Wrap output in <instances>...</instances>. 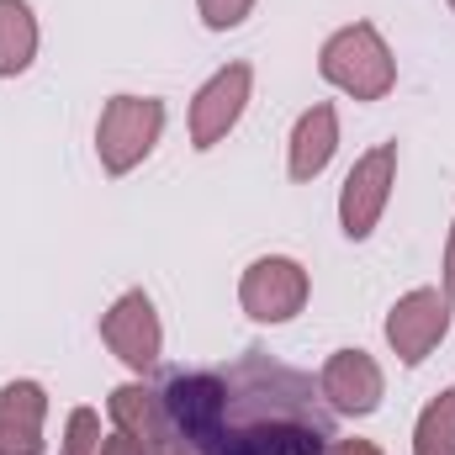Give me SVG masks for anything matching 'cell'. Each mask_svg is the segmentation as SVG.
<instances>
[{"label": "cell", "mask_w": 455, "mask_h": 455, "mask_svg": "<svg viewBox=\"0 0 455 455\" xmlns=\"http://www.w3.org/2000/svg\"><path fill=\"white\" fill-rule=\"evenodd\" d=\"M451 11H455V0H451Z\"/></svg>", "instance_id": "21"}, {"label": "cell", "mask_w": 455, "mask_h": 455, "mask_svg": "<svg viewBox=\"0 0 455 455\" xmlns=\"http://www.w3.org/2000/svg\"><path fill=\"white\" fill-rule=\"evenodd\" d=\"M43 419H48V392L37 381H5L0 387V455H43Z\"/></svg>", "instance_id": "12"}, {"label": "cell", "mask_w": 455, "mask_h": 455, "mask_svg": "<svg viewBox=\"0 0 455 455\" xmlns=\"http://www.w3.org/2000/svg\"><path fill=\"white\" fill-rule=\"evenodd\" d=\"M159 455H191V451H180V445H170V451H159Z\"/></svg>", "instance_id": "20"}, {"label": "cell", "mask_w": 455, "mask_h": 455, "mask_svg": "<svg viewBox=\"0 0 455 455\" xmlns=\"http://www.w3.org/2000/svg\"><path fill=\"white\" fill-rule=\"evenodd\" d=\"M164 138V101L154 96H112L101 107L96 122V154H101V170L107 175H127L138 170Z\"/></svg>", "instance_id": "3"}, {"label": "cell", "mask_w": 455, "mask_h": 455, "mask_svg": "<svg viewBox=\"0 0 455 455\" xmlns=\"http://www.w3.org/2000/svg\"><path fill=\"white\" fill-rule=\"evenodd\" d=\"M107 408H112V424L122 435H132V440H143L148 451H170V445H180L175 440V424H170V408H164V392H154V387H143V381H122L112 397H107Z\"/></svg>", "instance_id": "10"}, {"label": "cell", "mask_w": 455, "mask_h": 455, "mask_svg": "<svg viewBox=\"0 0 455 455\" xmlns=\"http://www.w3.org/2000/svg\"><path fill=\"white\" fill-rule=\"evenodd\" d=\"M440 281H445L440 291L455 302V223H451V238H445V270H440Z\"/></svg>", "instance_id": "18"}, {"label": "cell", "mask_w": 455, "mask_h": 455, "mask_svg": "<svg viewBox=\"0 0 455 455\" xmlns=\"http://www.w3.org/2000/svg\"><path fill=\"white\" fill-rule=\"evenodd\" d=\"M249 91H254V69L249 64H223L191 101V148H218L228 132L238 127V116L249 107Z\"/></svg>", "instance_id": "8"}, {"label": "cell", "mask_w": 455, "mask_h": 455, "mask_svg": "<svg viewBox=\"0 0 455 455\" xmlns=\"http://www.w3.org/2000/svg\"><path fill=\"white\" fill-rule=\"evenodd\" d=\"M101 455H154V451H148L143 440H132V435H122V429H116V435L101 440Z\"/></svg>", "instance_id": "17"}, {"label": "cell", "mask_w": 455, "mask_h": 455, "mask_svg": "<svg viewBox=\"0 0 455 455\" xmlns=\"http://www.w3.org/2000/svg\"><path fill=\"white\" fill-rule=\"evenodd\" d=\"M101 419H96V408H75L69 413V424H64V451L59 455H101Z\"/></svg>", "instance_id": "15"}, {"label": "cell", "mask_w": 455, "mask_h": 455, "mask_svg": "<svg viewBox=\"0 0 455 455\" xmlns=\"http://www.w3.org/2000/svg\"><path fill=\"white\" fill-rule=\"evenodd\" d=\"M451 334V297L440 286H413L387 313V344L403 365H424L429 349Z\"/></svg>", "instance_id": "7"}, {"label": "cell", "mask_w": 455, "mask_h": 455, "mask_svg": "<svg viewBox=\"0 0 455 455\" xmlns=\"http://www.w3.org/2000/svg\"><path fill=\"white\" fill-rule=\"evenodd\" d=\"M318 75H323L334 91L355 96V101H381V96H392V85H397V59H392L387 37H381L371 21H349V27H339V32L323 43Z\"/></svg>", "instance_id": "2"}, {"label": "cell", "mask_w": 455, "mask_h": 455, "mask_svg": "<svg viewBox=\"0 0 455 455\" xmlns=\"http://www.w3.org/2000/svg\"><path fill=\"white\" fill-rule=\"evenodd\" d=\"M334 148H339V112H334L329 101H318V107H307V112L297 116V127H291V143H286V175H291L297 186L318 180V175L329 170Z\"/></svg>", "instance_id": "11"}, {"label": "cell", "mask_w": 455, "mask_h": 455, "mask_svg": "<svg viewBox=\"0 0 455 455\" xmlns=\"http://www.w3.org/2000/svg\"><path fill=\"white\" fill-rule=\"evenodd\" d=\"M196 11H202V21H207L212 32H233V27L249 21L254 0H196Z\"/></svg>", "instance_id": "16"}, {"label": "cell", "mask_w": 455, "mask_h": 455, "mask_svg": "<svg viewBox=\"0 0 455 455\" xmlns=\"http://www.w3.org/2000/svg\"><path fill=\"white\" fill-rule=\"evenodd\" d=\"M318 387L249 349L228 371H180L164 381L175 440L191 455H329L334 429Z\"/></svg>", "instance_id": "1"}, {"label": "cell", "mask_w": 455, "mask_h": 455, "mask_svg": "<svg viewBox=\"0 0 455 455\" xmlns=\"http://www.w3.org/2000/svg\"><path fill=\"white\" fill-rule=\"evenodd\" d=\"M413 455H455V387L424 403L413 424Z\"/></svg>", "instance_id": "14"}, {"label": "cell", "mask_w": 455, "mask_h": 455, "mask_svg": "<svg viewBox=\"0 0 455 455\" xmlns=\"http://www.w3.org/2000/svg\"><path fill=\"white\" fill-rule=\"evenodd\" d=\"M307 291L313 281L291 254H259L238 281V302L254 323H291L307 307Z\"/></svg>", "instance_id": "5"}, {"label": "cell", "mask_w": 455, "mask_h": 455, "mask_svg": "<svg viewBox=\"0 0 455 455\" xmlns=\"http://www.w3.org/2000/svg\"><path fill=\"white\" fill-rule=\"evenodd\" d=\"M101 339L132 376H148L164 355V329L148 302V291H122L112 307L101 313Z\"/></svg>", "instance_id": "6"}, {"label": "cell", "mask_w": 455, "mask_h": 455, "mask_svg": "<svg viewBox=\"0 0 455 455\" xmlns=\"http://www.w3.org/2000/svg\"><path fill=\"white\" fill-rule=\"evenodd\" d=\"M318 392L344 419H371L381 408V397H387V376L365 349H334L323 376H318Z\"/></svg>", "instance_id": "9"}, {"label": "cell", "mask_w": 455, "mask_h": 455, "mask_svg": "<svg viewBox=\"0 0 455 455\" xmlns=\"http://www.w3.org/2000/svg\"><path fill=\"white\" fill-rule=\"evenodd\" d=\"M37 59V16L27 0H0V80L27 75Z\"/></svg>", "instance_id": "13"}, {"label": "cell", "mask_w": 455, "mask_h": 455, "mask_svg": "<svg viewBox=\"0 0 455 455\" xmlns=\"http://www.w3.org/2000/svg\"><path fill=\"white\" fill-rule=\"evenodd\" d=\"M392 186H397V143H376L349 164L339 191V228L349 243H365L376 233L387 202H392Z\"/></svg>", "instance_id": "4"}, {"label": "cell", "mask_w": 455, "mask_h": 455, "mask_svg": "<svg viewBox=\"0 0 455 455\" xmlns=\"http://www.w3.org/2000/svg\"><path fill=\"white\" fill-rule=\"evenodd\" d=\"M329 455H381V451H376L371 440H334V445H329Z\"/></svg>", "instance_id": "19"}]
</instances>
